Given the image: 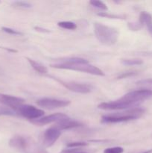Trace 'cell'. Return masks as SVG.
<instances>
[{
    "mask_svg": "<svg viewBox=\"0 0 152 153\" xmlns=\"http://www.w3.org/2000/svg\"><path fill=\"white\" fill-rule=\"evenodd\" d=\"M26 59L27 61H28V63L30 64V65L31 66V67H32L37 73L42 75H44L47 73V68H46L44 65H43V64H40V63L37 62V61H34V60L33 59H31V58H26Z\"/></svg>",
    "mask_w": 152,
    "mask_h": 153,
    "instance_id": "obj_14",
    "label": "cell"
},
{
    "mask_svg": "<svg viewBox=\"0 0 152 153\" xmlns=\"http://www.w3.org/2000/svg\"><path fill=\"white\" fill-rule=\"evenodd\" d=\"M147 28H148V31L149 34H150V35L152 37V22H151V23L148 24L147 25Z\"/></svg>",
    "mask_w": 152,
    "mask_h": 153,
    "instance_id": "obj_29",
    "label": "cell"
},
{
    "mask_svg": "<svg viewBox=\"0 0 152 153\" xmlns=\"http://www.w3.org/2000/svg\"><path fill=\"white\" fill-rule=\"evenodd\" d=\"M137 74V73L136 71H128V72H125V73H122V74L119 75L117 77L118 79H125V78L131 77V76H136Z\"/></svg>",
    "mask_w": 152,
    "mask_h": 153,
    "instance_id": "obj_26",
    "label": "cell"
},
{
    "mask_svg": "<svg viewBox=\"0 0 152 153\" xmlns=\"http://www.w3.org/2000/svg\"><path fill=\"white\" fill-rule=\"evenodd\" d=\"M81 126L82 124L79 123L78 121L74 120H72L69 117H68L57 123L55 126L59 130L62 131V130L72 129V128H77V127H80Z\"/></svg>",
    "mask_w": 152,
    "mask_h": 153,
    "instance_id": "obj_13",
    "label": "cell"
},
{
    "mask_svg": "<svg viewBox=\"0 0 152 153\" xmlns=\"http://www.w3.org/2000/svg\"><path fill=\"white\" fill-rule=\"evenodd\" d=\"M93 28L95 37L102 44L113 46L118 41L119 31L116 28L99 22H95Z\"/></svg>",
    "mask_w": 152,
    "mask_h": 153,
    "instance_id": "obj_3",
    "label": "cell"
},
{
    "mask_svg": "<svg viewBox=\"0 0 152 153\" xmlns=\"http://www.w3.org/2000/svg\"><path fill=\"white\" fill-rule=\"evenodd\" d=\"M152 97V91L148 89H139L136 91H131L123 97H121L120 100L124 102L130 103L134 106H137V105L141 102L147 100Z\"/></svg>",
    "mask_w": 152,
    "mask_h": 153,
    "instance_id": "obj_5",
    "label": "cell"
},
{
    "mask_svg": "<svg viewBox=\"0 0 152 153\" xmlns=\"http://www.w3.org/2000/svg\"><path fill=\"white\" fill-rule=\"evenodd\" d=\"M58 25L61 28L67 30H75L77 28V25L75 22L70 21H62L58 23Z\"/></svg>",
    "mask_w": 152,
    "mask_h": 153,
    "instance_id": "obj_19",
    "label": "cell"
},
{
    "mask_svg": "<svg viewBox=\"0 0 152 153\" xmlns=\"http://www.w3.org/2000/svg\"><path fill=\"white\" fill-rule=\"evenodd\" d=\"M145 113V109L140 107H135L125 110V112L114 113L112 115H105L101 117L103 123H117L128 122L139 118Z\"/></svg>",
    "mask_w": 152,
    "mask_h": 153,
    "instance_id": "obj_4",
    "label": "cell"
},
{
    "mask_svg": "<svg viewBox=\"0 0 152 153\" xmlns=\"http://www.w3.org/2000/svg\"><path fill=\"white\" fill-rule=\"evenodd\" d=\"M37 104L40 107L44 108L49 110H52V109L66 107L70 104L69 100H58V99L55 98H45L39 99L37 101Z\"/></svg>",
    "mask_w": 152,
    "mask_h": 153,
    "instance_id": "obj_8",
    "label": "cell"
},
{
    "mask_svg": "<svg viewBox=\"0 0 152 153\" xmlns=\"http://www.w3.org/2000/svg\"><path fill=\"white\" fill-rule=\"evenodd\" d=\"M98 108L102 109V110L107 111H116V110H128V109L132 108L137 107L134 106L130 103L124 102L121 100L120 99L116 101L108 102H102L98 105Z\"/></svg>",
    "mask_w": 152,
    "mask_h": 153,
    "instance_id": "obj_9",
    "label": "cell"
},
{
    "mask_svg": "<svg viewBox=\"0 0 152 153\" xmlns=\"http://www.w3.org/2000/svg\"><path fill=\"white\" fill-rule=\"evenodd\" d=\"M89 4L94 7H96V8L100 9V10H107V7L106 5V4H104L103 1H95V0H92V1H89Z\"/></svg>",
    "mask_w": 152,
    "mask_h": 153,
    "instance_id": "obj_21",
    "label": "cell"
},
{
    "mask_svg": "<svg viewBox=\"0 0 152 153\" xmlns=\"http://www.w3.org/2000/svg\"><path fill=\"white\" fill-rule=\"evenodd\" d=\"M1 30L4 31L5 33L9 34H12V35H22V33L20 31H17L16 29H13L11 28H7V27H2Z\"/></svg>",
    "mask_w": 152,
    "mask_h": 153,
    "instance_id": "obj_25",
    "label": "cell"
},
{
    "mask_svg": "<svg viewBox=\"0 0 152 153\" xmlns=\"http://www.w3.org/2000/svg\"><path fill=\"white\" fill-rule=\"evenodd\" d=\"M68 117H69L65 114L55 113L53 114L43 117L40 119L35 120H32V123L34 124H37V125H47V124L52 123H58Z\"/></svg>",
    "mask_w": 152,
    "mask_h": 153,
    "instance_id": "obj_12",
    "label": "cell"
},
{
    "mask_svg": "<svg viewBox=\"0 0 152 153\" xmlns=\"http://www.w3.org/2000/svg\"><path fill=\"white\" fill-rule=\"evenodd\" d=\"M24 102L25 100L20 97L0 94V103L4 106H7L14 110L17 111L18 108L23 105Z\"/></svg>",
    "mask_w": 152,
    "mask_h": 153,
    "instance_id": "obj_11",
    "label": "cell"
},
{
    "mask_svg": "<svg viewBox=\"0 0 152 153\" xmlns=\"http://www.w3.org/2000/svg\"><path fill=\"white\" fill-rule=\"evenodd\" d=\"M9 146L22 153H47L31 137L16 135L9 140Z\"/></svg>",
    "mask_w": 152,
    "mask_h": 153,
    "instance_id": "obj_2",
    "label": "cell"
},
{
    "mask_svg": "<svg viewBox=\"0 0 152 153\" xmlns=\"http://www.w3.org/2000/svg\"><path fill=\"white\" fill-rule=\"evenodd\" d=\"M52 67L61 70H70L88 73L92 76H104V72L95 66L92 65L87 60L82 58H66L60 59L59 63L52 64Z\"/></svg>",
    "mask_w": 152,
    "mask_h": 153,
    "instance_id": "obj_1",
    "label": "cell"
},
{
    "mask_svg": "<svg viewBox=\"0 0 152 153\" xmlns=\"http://www.w3.org/2000/svg\"><path fill=\"white\" fill-rule=\"evenodd\" d=\"M13 7H18V8H22V9H28L32 7V4L30 2H28V1H13L12 3Z\"/></svg>",
    "mask_w": 152,
    "mask_h": 153,
    "instance_id": "obj_20",
    "label": "cell"
},
{
    "mask_svg": "<svg viewBox=\"0 0 152 153\" xmlns=\"http://www.w3.org/2000/svg\"><path fill=\"white\" fill-rule=\"evenodd\" d=\"M0 116L19 117L18 111L7 106H0Z\"/></svg>",
    "mask_w": 152,
    "mask_h": 153,
    "instance_id": "obj_16",
    "label": "cell"
},
{
    "mask_svg": "<svg viewBox=\"0 0 152 153\" xmlns=\"http://www.w3.org/2000/svg\"><path fill=\"white\" fill-rule=\"evenodd\" d=\"M143 55H145V56H150V57H152V52H142Z\"/></svg>",
    "mask_w": 152,
    "mask_h": 153,
    "instance_id": "obj_30",
    "label": "cell"
},
{
    "mask_svg": "<svg viewBox=\"0 0 152 153\" xmlns=\"http://www.w3.org/2000/svg\"><path fill=\"white\" fill-rule=\"evenodd\" d=\"M57 82H59L61 85L68 89L69 91H72L74 93H77V94H89L92 92V86L89 84L81 83V82H72V81H62L61 79H58L54 78Z\"/></svg>",
    "mask_w": 152,
    "mask_h": 153,
    "instance_id": "obj_6",
    "label": "cell"
},
{
    "mask_svg": "<svg viewBox=\"0 0 152 153\" xmlns=\"http://www.w3.org/2000/svg\"><path fill=\"white\" fill-rule=\"evenodd\" d=\"M136 85L142 88V89H148L152 91V79H146L139 80L136 83Z\"/></svg>",
    "mask_w": 152,
    "mask_h": 153,
    "instance_id": "obj_18",
    "label": "cell"
},
{
    "mask_svg": "<svg viewBox=\"0 0 152 153\" xmlns=\"http://www.w3.org/2000/svg\"><path fill=\"white\" fill-rule=\"evenodd\" d=\"M61 134V131L55 126L50 127L45 131L43 136V143L46 147L53 146Z\"/></svg>",
    "mask_w": 152,
    "mask_h": 153,
    "instance_id": "obj_10",
    "label": "cell"
},
{
    "mask_svg": "<svg viewBox=\"0 0 152 153\" xmlns=\"http://www.w3.org/2000/svg\"><path fill=\"white\" fill-rule=\"evenodd\" d=\"M124 149L120 146H115V147L107 148L104 150V153H123Z\"/></svg>",
    "mask_w": 152,
    "mask_h": 153,
    "instance_id": "obj_24",
    "label": "cell"
},
{
    "mask_svg": "<svg viewBox=\"0 0 152 153\" xmlns=\"http://www.w3.org/2000/svg\"><path fill=\"white\" fill-rule=\"evenodd\" d=\"M88 143H85V142H72V143H69L67 144V147L70 148V149H78L79 147H83V146H87Z\"/></svg>",
    "mask_w": 152,
    "mask_h": 153,
    "instance_id": "obj_23",
    "label": "cell"
},
{
    "mask_svg": "<svg viewBox=\"0 0 152 153\" xmlns=\"http://www.w3.org/2000/svg\"><path fill=\"white\" fill-rule=\"evenodd\" d=\"M140 153H152V149H148V150H146V151H145V152H140Z\"/></svg>",
    "mask_w": 152,
    "mask_h": 153,
    "instance_id": "obj_31",
    "label": "cell"
},
{
    "mask_svg": "<svg viewBox=\"0 0 152 153\" xmlns=\"http://www.w3.org/2000/svg\"><path fill=\"white\" fill-rule=\"evenodd\" d=\"M98 16H103V17L106 18H110V19H125V16H121V15H116V14H111V13H109L107 12H102V13H98Z\"/></svg>",
    "mask_w": 152,
    "mask_h": 153,
    "instance_id": "obj_22",
    "label": "cell"
},
{
    "mask_svg": "<svg viewBox=\"0 0 152 153\" xmlns=\"http://www.w3.org/2000/svg\"><path fill=\"white\" fill-rule=\"evenodd\" d=\"M137 22L142 28L143 25H147L148 24L152 22V16L150 13H148V12H141V13L139 15V20Z\"/></svg>",
    "mask_w": 152,
    "mask_h": 153,
    "instance_id": "obj_15",
    "label": "cell"
},
{
    "mask_svg": "<svg viewBox=\"0 0 152 153\" xmlns=\"http://www.w3.org/2000/svg\"><path fill=\"white\" fill-rule=\"evenodd\" d=\"M121 63L125 66H139L143 64V61L139 58H125L121 61Z\"/></svg>",
    "mask_w": 152,
    "mask_h": 153,
    "instance_id": "obj_17",
    "label": "cell"
},
{
    "mask_svg": "<svg viewBox=\"0 0 152 153\" xmlns=\"http://www.w3.org/2000/svg\"><path fill=\"white\" fill-rule=\"evenodd\" d=\"M34 29L36 30V31H41V32H43V33H46V32H50V31L48 29H46V28H41V27H35L34 28Z\"/></svg>",
    "mask_w": 152,
    "mask_h": 153,
    "instance_id": "obj_28",
    "label": "cell"
},
{
    "mask_svg": "<svg viewBox=\"0 0 152 153\" xmlns=\"http://www.w3.org/2000/svg\"><path fill=\"white\" fill-rule=\"evenodd\" d=\"M61 153H86L85 152H82L79 149H64Z\"/></svg>",
    "mask_w": 152,
    "mask_h": 153,
    "instance_id": "obj_27",
    "label": "cell"
},
{
    "mask_svg": "<svg viewBox=\"0 0 152 153\" xmlns=\"http://www.w3.org/2000/svg\"><path fill=\"white\" fill-rule=\"evenodd\" d=\"M19 117H22L28 120H35L40 119L44 115L45 112L40 108L34 107L31 105H22L17 109Z\"/></svg>",
    "mask_w": 152,
    "mask_h": 153,
    "instance_id": "obj_7",
    "label": "cell"
}]
</instances>
